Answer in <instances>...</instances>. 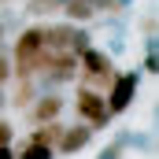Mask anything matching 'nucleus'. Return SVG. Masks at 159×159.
Instances as JSON below:
<instances>
[{"label": "nucleus", "mask_w": 159, "mask_h": 159, "mask_svg": "<svg viewBox=\"0 0 159 159\" xmlns=\"http://www.w3.org/2000/svg\"><path fill=\"white\" fill-rule=\"evenodd\" d=\"M44 59V22H34L26 30H19V37L11 44V78H34Z\"/></svg>", "instance_id": "1"}, {"label": "nucleus", "mask_w": 159, "mask_h": 159, "mask_svg": "<svg viewBox=\"0 0 159 159\" xmlns=\"http://www.w3.org/2000/svg\"><path fill=\"white\" fill-rule=\"evenodd\" d=\"M111 78H115V56H107L104 48L89 44V48L78 56V85L96 89V93H107Z\"/></svg>", "instance_id": "2"}, {"label": "nucleus", "mask_w": 159, "mask_h": 159, "mask_svg": "<svg viewBox=\"0 0 159 159\" xmlns=\"http://www.w3.org/2000/svg\"><path fill=\"white\" fill-rule=\"evenodd\" d=\"M74 111H78V119L85 126H93V129H107L111 126V111H107V100H104V93H96V89H85L78 85V93H74Z\"/></svg>", "instance_id": "3"}, {"label": "nucleus", "mask_w": 159, "mask_h": 159, "mask_svg": "<svg viewBox=\"0 0 159 159\" xmlns=\"http://www.w3.org/2000/svg\"><path fill=\"white\" fill-rule=\"evenodd\" d=\"M141 70H115V78L107 85V93H104V100H107V111L111 115H122V111H129V104L137 100V89H141Z\"/></svg>", "instance_id": "4"}, {"label": "nucleus", "mask_w": 159, "mask_h": 159, "mask_svg": "<svg viewBox=\"0 0 159 159\" xmlns=\"http://www.w3.org/2000/svg\"><path fill=\"white\" fill-rule=\"evenodd\" d=\"M93 137H96V129H93V126H85V122L63 126V137H59L56 152H59V156H78L81 148H89V144H93Z\"/></svg>", "instance_id": "5"}, {"label": "nucleus", "mask_w": 159, "mask_h": 159, "mask_svg": "<svg viewBox=\"0 0 159 159\" xmlns=\"http://www.w3.org/2000/svg\"><path fill=\"white\" fill-rule=\"evenodd\" d=\"M63 107H67V100H63L59 93H37V100H34L26 111H30V122L41 126V122L59 119V115H63Z\"/></svg>", "instance_id": "6"}, {"label": "nucleus", "mask_w": 159, "mask_h": 159, "mask_svg": "<svg viewBox=\"0 0 159 159\" xmlns=\"http://www.w3.org/2000/svg\"><path fill=\"white\" fill-rule=\"evenodd\" d=\"M78 22H44V48L48 52H70Z\"/></svg>", "instance_id": "7"}, {"label": "nucleus", "mask_w": 159, "mask_h": 159, "mask_svg": "<svg viewBox=\"0 0 159 159\" xmlns=\"http://www.w3.org/2000/svg\"><path fill=\"white\" fill-rule=\"evenodd\" d=\"M59 137H63V122H59V119L41 122L37 129H30V144H44V148H52V152H56Z\"/></svg>", "instance_id": "8"}, {"label": "nucleus", "mask_w": 159, "mask_h": 159, "mask_svg": "<svg viewBox=\"0 0 159 159\" xmlns=\"http://www.w3.org/2000/svg\"><path fill=\"white\" fill-rule=\"evenodd\" d=\"M59 11L67 15V22H78V26H85V22H93V19H96L93 0H63V7H59Z\"/></svg>", "instance_id": "9"}, {"label": "nucleus", "mask_w": 159, "mask_h": 159, "mask_svg": "<svg viewBox=\"0 0 159 159\" xmlns=\"http://www.w3.org/2000/svg\"><path fill=\"white\" fill-rule=\"evenodd\" d=\"M126 152H129V129L115 133V137H111V141H107V144L96 152V159H122Z\"/></svg>", "instance_id": "10"}, {"label": "nucleus", "mask_w": 159, "mask_h": 159, "mask_svg": "<svg viewBox=\"0 0 159 159\" xmlns=\"http://www.w3.org/2000/svg\"><path fill=\"white\" fill-rule=\"evenodd\" d=\"M37 93H41L37 81H34V78H22V81H19V89H15V96H11V104H15L19 111H26V107L37 100Z\"/></svg>", "instance_id": "11"}, {"label": "nucleus", "mask_w": 159, "mask_h": 159, "mask_svg": "<svg viewBox=\"0 0 159 159\" xmlns=\"http://www.w3.org/2000/svg\"><path fill=\"white\" fill-rule=\"evenodd\" d=\"M59 7H63V0H26V15H34V19H44Z\"/></svg>", "instance_id": "12"}, {"label": "nucleus", "mask_w": 159, "mask_h": 159, "mask_svg": "<svg viewBox=\"0 0 159 159\" xmlns=\"http://www.w3.org/2000/svg\"><path fill=\"white\" fill-rule=\"evenodd\" d=\"M15 159H56V152L44 148V144H30V141H26V148H22Z\"/></svg>", "instance_id": "13"}, {"label": "nucleus", "mask_w": 159, "mask_h": 159, "mask_svg": "<svg viewBox=\"0 0 159 159\" xmlns=\"http://www.w3.org/2000/svg\"><path fill=\"white\" fill-rule=\"evenodd\" d=\"M129 148L152 152V133H148V129H129Z\"/></svg>", "instance_id": "14"}, {"label": "nucleus", "mask_w": 159, "mask_h": 159, "mask_svg": "<svg viewBox=\"0 0 159 159\" xmlns=\"http://www.w3.org/2000/svg\"><path fill=\"white\" fill-rule=\"evenodd\" d=\"M89 44H93L89 30H85V26H74V44H70V52H74V56H81V52H85Z\"/></svg>", "instance_id": "15"}, {"label": "nucleus", "mask_w": 159, "mask_h": 159, "mask_svg": "<svg viewBox=\"0 0 159 159\" xmlns=\"http://www.w3.org/2000/svg\"><path fill=\"white\" fill-rule=\"evenodd\" d=\"M11 81V56L4 52V44H0V89Z\"/></svg>", "instance_id": "16"}, {"label": "nucleus", "mask_w": 159, "mask_h": 159, "mask_svg": "<svg viewBox=\"0 0 159 159\" xmlns=\"http://www.w3.org/2000/svg\"><path fill=\"white\" fill-rule=\"evenodd\" d=\"M126 52V34H111V41H107V56H122Z\"/></svg>", "instance_id": "17"}, {"label": "nucleus", "mask_w": 159, "mask_h": 159, "mask_svg": "<svg viewBox=\"0 0 159 159\" xmlns=\"http://www.w3.org/2000/svg\"><path fill=\"white\" fill-rule=\"evenodd\" d=\"M11 141H15V126L0 119V148H11Z\"/></svg>", "instance_id": "18"}, {"label": "nucleus", "mask_w": 159, "mask_h": 159, "mask_svg": "<svg viewBox=\"0 0 159 159\" xmlns=\"http://www.w3.org/2000/svg\"><path fill=\"white\" fill-rule=\"evenodd\" d=\"M159 70V56L156 52H144V63H141V74H156Z\"/></svg>", "instance_id": "19"}, {"label": "nucleus", "mask_w": 159, "mask_h": 159, "mask_svg": "<svg viewBox=\"0 0 159 159\" xmlns=\"http://www.w3.org/2000/svg\"><path fill=\"white\" fill-rule=\"evenodd\" d=\"M141 34H144V37H156V15H152V11L141 15Z\"/></svg>", "instance_id": "20"}, {"label": "nucleus", "mask_w": 159, "mask_h": 159, "mask_svg": "<svg viewBox=\"0 0 159 159\" xmlns=\"http://www.w3.org/2000/svg\"><path fill=\"white\" fill-rule=\"evenodd\" d=\"M0 159H15V152L11 148H0Z\"/></svg>", "instance_id": "21"}, {"label": "nucleus", "mask_w": 159, "mask_h": 159, "mask_svg": "<svg viewBox=\"0 0 159 159\" xmlns=\"http://www.w3.org/2000/svg\"><path fill=\"white\" fill-rule=\"evenodd\" d=\"M4 104H7V100H4V93H0V111H4Z\"/></svg>", "instance_id": "22"}, {"label": "nucleus", "mask_w": 159, "mask_h": 159, "mask_svg": "<svg viewBox=\"0 0 159 159\" xmlns=\"http://www.w3.org/2000/svg\"><path fill=\"white\" fill-rule=\"evenodd\" d=\"M0 4H4V7H11V4H15V0H0Z\"/></svg>", "instance_id": "23"}, {"label": "nucleus", "mask_w": 159, "mask_h": 159, "mask_svg": "<svg viewBox=\"0 0 159 159\" xmlns=\"http://www.w3.org/2000/svg\"><path fill=\"white\" fill-rule=\"evenodd\" d=\"M0 44H4V22H0Z\"/></svg>", "instance_id": "24"}]
</instances>
